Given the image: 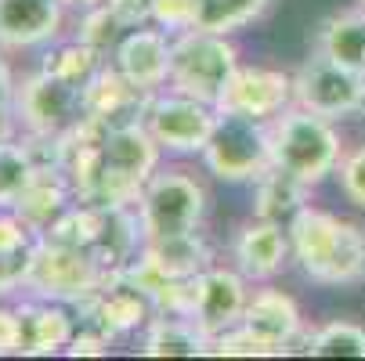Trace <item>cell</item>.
Returning <instances> with one entry per match:
<instances>
[{
	"label": "cell",
	"mask_w": 365,
	"mask_h": 361,
	"mask_svg": "<svg viewBox=\"0 0 365 361\" xmlns=\"http://www.w3.org/2000/svg\"><path fill=\"white\" fill-rule=\"evenodd\" d=\"M289 231V253L297 268L319 286L365 282V228L351 224L322 206H300Z\"/></svg>",
	"instance_id": "obj_1"
},
{
	"label": "cell",
	"mask_w": 365,
	"mask_h": 361,
	"mask_svg": "<svg viewBox=\"0 0 365 361\" xmlns=\"http://www.w3.org/2000/svg\"><path fill=\"white\" fill-rule=\"evenodd\" d=\"M272 152L279 170L304 181L307 188H319L340 170L344 137L336 130V120L289 105L282 116L272 120Z\"/></svg>",
	"instance_id": "obj_2"
},
{
	"label": "cell",
	"mask_w": 365,
	"mask_h": 361,
	"mask_svg": "<svg viewBox=\"0 0 365 361\" xmlns=\"http://www.w3.org/2000/svg\"><path fill=\"white\" fill-rule=\"evenodd\" d=\"M202 167L225 184H253L275 167L272 152V123L253 120V116H235L221 113L217 127L202 148Z\"/></svg>",
	"instance_id": "obj_3"
},
{
	"label": "cell",
	"mask_w": 365,
	"mask_h": 361,
	"mask_svg": "<svg viewBox=\"0 0 365 361\" xmlns=\"http://www.w3.org/2000/svg\"><path fill=\"white\" fill-rule=\"evenodd\" d=\"M138 217L145 242L195 235L206 217V188L188 170H155L138 195Z\"/></svg>",
	"instance_id": "obj_4"
},
{
	"label": "cell",
	"mask_w": 365,
	"mask_h": 361,
	"mask_svg": "<svg viewBox=\"0 0 365 361\" xmlns=\"http://www.w3.org/2000/svg\"><path fill=\"white\" fill-rule=\"evenodd\" d=\"M87 87L69 83L43 66L19 83V127L22 137L66 141L87 120Z\"/></svg>",
	"instance_id": "obj_5"
},
{
	"label": "cell",
	"mask_w": 365,
	"mask_h": 361,
	"mask_svg": "<svg viewBox=\"0 0 365 361\" xmlns=\"http://www.w3.org/2000/svg\"><path fill=\"white\" fill-rule=\"evenodd\" d=\"M239 69V51L225 33L210 29H185L174 36V58H170V90L214 101Z\"/></svg>",
	"instance_id": "obj_6"
},
{
	"label": "cell",
	"mask_w": 365,
	"mask_h": 361,
	"mask_svg": "<svg viewBox=\"0 0 365 361\" xmlns=\"http://www.w3.org/2000/svg\"><path fill=\"white\" fill-rule=\"evenodd\" d=\"M106 275L109 271L101 268V261L91 249L40 239L33 264H29L26 289H33L43 300H58V303H87L98 293V286L106 282Z\"/></svg>",
	"instance_id": "obj_7"
},
{
	"label": "cell",
	"mask_w": 365,
	"mask_h": 361,
	"mask_svg": "<svg viewBox=\"0 0 365 361\" xmlns=\"http://www.w3.org/2000/svg\"><path fill=\"white\" fill-rule=\"evenodd\" d=\"M221 109L214 101H202L181 90H160L145 101V127L160 141L167 156H202L206 141L217 127Z\"/></svg>",
	"instance_id": "obj_8"
},
{
	"label": "cell",
	"mask_w": 365,
	"mask_h": 361,
	"mask_svg": "<svg viewBox=\"0 0 365 361\" xmlns=\"http://www.w3.org/2000/svg\"><path fill=\"white\" fill-rule=\"evenodd\" d=\"M293 105L311 109L326 120H347L365 113V76L336 66L326 55L307 58L293 73Z\"/></svg>",
	"instance_id": "obj_9"
},
{
	"label": "cell",
	"mask_w": 365,
	"mask_h": 361,
	"mask_svg": "<svg viewBox=\"0 0 365 361\" xmlns=\"http://www.w3.org/2000/svg\"><path fill=\"white\" fill-rule=\"evenodd\" d=\"M246 275L239 268H217L210 264L206 271H199L192 278V307H188V318L206 333V336H221L228 329H235L242 322V311H246V300H250V289H246Z\"/></svg>",
	"instance_id": "obj_10"
},
{
	"label": "cell",
	"mask_w": 365,
	"mask_h": 361,
	"mask_svg": "<svg viewBox=\"0 0 365 361\" xmlns=\"http://www.w3.org/2000/svg\"><path fill=\"white\" fill-rule=\"evenodd\" d=\"M170 58H174V36L160 26H134L113 47V69L134 83L141 94H160L170 87Z\"/></svg>",
	"instance_id": "obj_11"
},
{
	"label": "cell",
	"mask_w": 365,
	"mask_h": 361,
	"mask_svg": "<svg viewBox=\"0 0 365 361\" xmlns=\"http://www.w3.org/2000/svg\"><path fill=\"white\" fill-rule=\"evenodd\" d=\"M289 105H293V76L282 69H264V66H239L217 98L221 113L253 116L268 123L282 116Z\"/></svg>",
	"instance_id": "obj_12"
},
{
	"label": "cell",
	"mask_w": 365,
	"mask_h": 361,
	"mask_svg": "<svg viewBox=\"0 0 365 361\" xmlns=\"http://www.w3.org/2000/svg\"><path fill=\"white\" fill-rule=\"evenodd\" d=\"M83 307L94 315V325L101 333H109V336L145 329L155 318V303H152L148 289L127 268L123 271H109L106 282L98 286V293Z\"/></svg>",
	"instance_id": "obj_13"
},
{
	"label": "cell",
	"mask_w": 365,
	"mask_h": 361,
	"mask_svg": "<svg viewBox=\"0 0 365 361\" xmlns=\"http://www.w3.org/2000/svg\"><path fill=\"white\" fill-rule=\"evenodd\" d=\"M66 0H0V47L29 51L47 47L62 36Z\"/></svg>",
	"instance_id": "obj_14"
},
{
	"label": "cell",
	"mask_w": 365,
	"mask_h": 361,
	"mask_svg": "<svg viewBox=\"0 0 365 361\" xmlns=\"http://www.w3.org/2000/svg\"><path fill=\"white\" fill-rule=\"evenodd\" d=\"M250 336H257L260 343L268 347V354H282L297 336H300V307L289 293H282L279 286L264 282L260 289L250 293L246 300V311H242V322H239Z\"/></svg>",
	"instance_id": "obj_15"
},
{
	"label": "cell",
	"mask_w": 365,
	"mask_h": 361,
	"mask_svg": "<svg viewBox=\"0 0 365 361\" xmlns=\"http://www.w3.org/2000/svg\"><path fill=\"white\" fill-rule=\"evenodd\" d=\"M232 253H235V268L250 282H272L293 256L289 253V231H286V224L250 217L239 228Z\"/></svg>",
	"instance_id": "obj_16"
},
{
	"label": "cell",
	"mask_w": 365,
	"mask_h": 361,
	"mask_svg": "<svg viewBox=\"0 0 365 361\" xmlns=\"http://www.w3.org/2000/svg\"><path fill=\"white\" fill-rule=\"evenodd\" d=\"M73 202H76V188H73L69 174L58 163H36L29 184L22 188V195H19V202L11 206V210H19L33 224L36 235H43Z\"/></svg>",
	"instance_id": "obj_17"
},
{
	"label": "cell",
	"mask_w": 365,
	"mask_h": 361,
	"mask_svg": "<svg viewBox=\"0 0 365 361\" xmlns=\"http://www.w3.org/2000/svg\"><path fill=\"white\" fill-rule=\"evenodd\" d=\"M19 318H22L19 354H58V350H69V343L76 336V325L66 311V303H58V300L36 296L33 303L19 307Z\"/></svg>",
	"instance_id": "obj_18"
},
{
	"label": "cell",
	"mask_w": 365,
	"mask_h": 361,
	"mask_svg": "<svg viewBox=\"0 0 365 361\" xmlns=\"http://www.w3.org/2000/svg\"><path fill=\"white\" fill-rule=\"evenodd\" d=\"M36 242L40 235L33 231V224L11 206H0V293L26 286Z\"/></svg>",
	"instance_id": "obj_19"
},
{
	"label": "cell",
	"mask_w": 365,
	"mask_h": 361,
	"mask_svg": "<svg viewBox=\"0 0 365 361\" xmlns=\"http://www.w3.org/2000/svg\"><path fill=\"white\" fill-rule=\"evenodd\" d=\"M141 354H148V357H195V354H210V336H206L192 318H185V315H155L145 325Z\"/></svg>",
	"instance_id": "obj_20"
},
{
	"label": "cell",
	"mask_w": 365,
	"mask_h": 361,
	"mask_svg": "<svg viewBox=\"0 0 365 361\" xmlns=\"http://www.w3.org/2000/svg\"><path fill=\"white\" fill-rule=\"evenodd\" d=\"M253 192H257V199H253V217L275 221V224H289L300 206H307V192H311V188H307L304 181L289 177L286 170L272 167L264 177L253 181Z\"/></svg>",
	"instance_id": "obj_21"
},
{
	"label": "cell",
	"mask_w": 365,
	"mask_h": 361,
	"mask_svg": "<svg viewBox=\"0 0 365 361\" xmlns=\"http://www.w3.org/2000/svg\"><path fill=\"white\" fill-rule=\"evenodd\" d=\"M319 55L365 76V8L333 15L319 33Z\"/></svg>",
	"instance_id": "obj_22"
},
{
	"label": "cell",
	"mask_w": 365,
	"mask_h": 361,
	"mask_svg": "<svg viewBox=\"0 0 365 361\" xmlns=\"http://www.w3.org/2000/svg\"><path fill=\"white\" fill-rule=\"evenodd\" d=\"M101 66H106V58H101V51L98 47H91L87 40H55V43H47V55H43V69L47 73H55V76H62V80H69V83H80V87H87L98 73H101Z\"/></svg>",
	"instance_id": "obj_23"
},
{
	"label": "cell",
	"mask_w": 365,
	"mask_h": 361,
	"mask_svg": "<svg viewBox=\"0 0 365 361\" xmlns=\"http://www.w3.org/2000/svg\"><path fill=\"white\" fill-rule=\"evenodd\" d=\"M272 0H192L195 11V29H210V33H239L250 22H257L268 11Z\"/></svg>",
	"instance_id": "obj_24"
},
{
	"label": "cell",
	"mask_w": 365,
	"mask_h": 361,
	"mask_svg": "<svg viewBox=\"0 0 365 361\" xmlns=\"http://www.w3.org/2000/svg\"><path fill=\"white\" fill-rule=\"evenodd\" d=\"M304 354H311V357H365V325L344 322V318L326 322L307 333Z\"/></svg>",
	"instance_id": "obj_25"
},
{
	"label": "cell",
	"mask_w": 365,
	"mask_h": 361,
	"mask_svg": "<svg viewBox=\"0 0 365 361\" xmlns=\"http://www.w3.org/2000/svg\"><path fill=\"white\" fill-rule=\"evenodd\" d=\"M33 170H36V163H33L22 137L0 141V206H15L19 202V195L29 184Z\"/></svg>",
	"instance_id": "obj_26"
},
{
	"label": "cell",
	"mask_w": 365,
	"mask_h": 361,
	"mask_svg": "<svg viewBox=\"0 0 365 361\" xmlns=\"http://www.w3.org/2000/svg\"><path fill=\"white\" fill-rule=\"evenodd\" d=\"M22 134L19 127V83L8 69L4 47H0V141H15Z\"/></svg>",
	"instance_id": "obj_27"
},
{
	"label": "cell",
	"mask_w": 365,
	"mask_h": 361,
	"mask_svg": "<svg viewBox=\"0 0 365 361\" xmlns=\"http://www.w3.org/2000/svg\"><path fill=\"white\" fill-rule=\"evenodd\" d=\"M336 177H340V192L347 195V202H354L358 210H365V145L344 152Z\"/></svg>",
	"instance_id": "obj_28"
},
{
	"label": "cell",
	"mask_w": 365,
	"mask_h": 361,
	"mask_svg": "<svg viewBox=\"0 0 365 361\" xmlns=\"http://www.w3.org/2000/svg\"><path fill=\"white\" fill-rule=\"evenodd\" d=\"M152 26L167 29L170 36L192 29V26H195L192 0H152Z\"/></svg>",
	"instance_id": "obj_29"
},
{
	"label": "cell",
	"mask_w": 365,
	"mask_h": 361,
	"mask_svg": "<svg viewBox=\"0 0 365 361\" xmlns=\"http://www.w3.org/2000/svg\"><path fill=\"white\" fill-rule=\"evenodd\" d=\"M19 347H22L19 307H4V303H0V354H19Z\"/></svg>",
	"instance_id": "obj_30"
},
{
	"label": "cell",
	"mask_w": 365,
	"mask_h": 361,
	"mask_svg": "<svg viewBox=\"0 0 365 361\" xmlns=\"http://www.w3.org/2000/svg\"><path fill=\"white\" fill-rule=\"evenodd\" d=\"M109 350V333L101 329H80L69 343V354H106Z\"/></svg>",
	"instance_id": "obj_31"
},
{
	"label": "cell",
	"mask_w": 365,
	"mask_h": 361,
	"mask_svg": "<svg viewBox=\"0 0 365 361\" xmlns=\"http://www.w3.org/2000/svg\"><path fill=\"white\" fill-rule=\"evenodd\" d=\"M109 0H66V8H76V11H91V8H101Z\"/></svg>",
	"instance_id": "obj_32"
},
{
	"label": "cell",
	"mask_w": 365,
	"mask_h": 361,
	"mask_svg": "<svg viewBox=\"0 0 365 361\" xmlns=\"http://www.w3.org/2000/svg\"><path fill=\"white\" fill-rule=\"evenodd\" d=\"M358 8H365V0H358Z\"/></svg>",
	"instance_id": "obj_33"
}]
</instances>
